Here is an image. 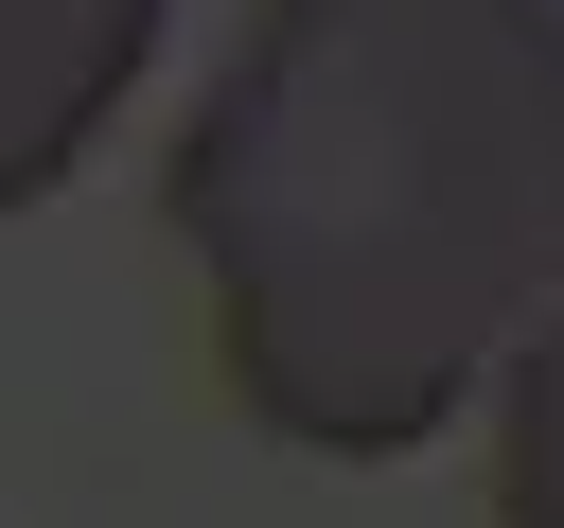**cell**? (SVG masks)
I'll use <instances>...</instances> for the list:
<instances>
[{
  "label": "cell",
  "mask_w": 564,
  "mask_h": 528,
  "mask_svg": "<svg viewBox=\"0 0 564 528\" xmlns=\"http://www.w3.org/2000/svg\"><path fill=\"white\" fill-rule=\"evenodd\" d=\"M494 528H564V246L494 352Z\"/></svg>",
  "instance_id": "3"
},
{
  "label": "cell",
  "mask_w": 564,
  "mask_h": 528,
  "mask_svg": "<svg viewBox=\"0 0 564 528\" xmlns=\"http://www.w3.org/2000/svg\"><path fill=\"white\" fill-rule=\"evenodd\" d=\"M176 0H0V229L106 141V106L141 88Z\"/></svg>",
  "instance_id": "2"
},
{
  "label": "cell",
  "mask_w": 564,
  "mask_h": 528,
  "mask_svg": "<svg viewBox=\"0 0 564 528\" xmlns=\"http://www.w3.org/2000/svg\"><path fill=\"white\" fill-rule=\"evenodd\" d=\"M159 211L264 440H441L564 246V0H247Z\"/></svg>",
  "instance_id": "1"
}]
</instances>
